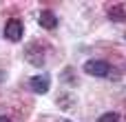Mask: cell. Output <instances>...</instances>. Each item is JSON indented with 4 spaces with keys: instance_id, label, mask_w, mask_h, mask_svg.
<instances>
[{
    "instance_id": "obj_1",
    "label": "cell",
    "mask_w": 126,
    "mask_h": 122,
    "mask_svg": "<svg viewBox=\"0 0 126 122\" xmlns=\"http://www.w3.org/2000/svg\"><path fill=\"white\" fill-rule=\"evenodd\" d=\"M84 71L89 76H95V78H106L111 73V64L106 60H86L84 62Z\"/></svg>"
},
{
    "instance_id": "obj_2",
    "label": "cell",
    "mask_w": 126,
    "mask_h": 122,
    "mask_svg": "<svg viewBox=\"0 0 126 122\" xmlns=\"http://www.w3.org/2000/svg\"><path fill=\"white\" fill-rule=\"evenodd\" d=\"M22 33H24V27H22V22H20L18 18L7 20V24H4V38H7V40L20 42V40H22Z\"/></svg>"
},
{
    "instance_id": "obj_3",
    "label": "cell",
    "mask_w": 126,
    "mask_h": 122,
    "mask_svg": "<svg viewBox=\"0 0 126 122\" xmlns=\"http://www.w3.org/2000/svg\"><path fill=\"white\" fill-rule=\"evenodd\" d=\"M29 87H31L33 93H47L49 87H51V78H49L47 73H44V76H33L31 82H29Z\"/></svg>"
},
{
    "instance_id": "obj_4",
    "label": "cell",
    "mask_w": 126,
    "mask_h": 122,
    "mask_svg": "<svg viewBox=\"0 0 126 122\" xmlns=\"http://www.w3.org/2000/svg\"><path fill=\"white\" fill-rule=\"evenodd\" d=\"M38 20H40V27H44V29H53V27L58 24V16H55L53 11H49V9H44Z\"/></svg>"
},
{
    "instance_id": "obj_5",
    "label": "cell",
    "mask_w": 126,
    "mask_h": 122,
    "mask_svg": "<svg viewBox=\"0 0 126 122\" xmlns=\"http://www.w3.org/2000/svg\"><path fill=\"white\" fill-rule=\"evenodd\" d=\"M109 18L115 22H124L126 20V4H113L109 7Z\"/></svg>"
},
{
    "instance_id": "obj_6",
    "label": "cell",
    "mask_w": 126,
    "mask_h": 122,
    "mask_svg": "<svg viewBox=\"0 0 126 122\" xmlns=\"http://www.w3.org/2000/svg\"><path fill=\"white\" fill-rule=\"evenodd\" d=\"M27 58H29V62H31V64H35V67H40V64L44 62V53H42V51H38V53H35V51H33V47H29V49H27Z\"/></svg>"
},
{
    "instance_id": "obj_7",
    "label": "cell",
    "mask_w": 126,
    "mask_h": 122,
    "mask_svg": "<svg viewBox=\"0 0 126 122\" xmlns=\"http://www.w3.org/2000/svg\"><path fill=\"white\" fill-rule=\"evenodd\" d=\"M97 122H120V116L117 113H113V111H109V113H102Z\"/></svg>"
},
{
    "instance_id": "obj_8",
    "label": "cell",
    "mask_w": 126,
    "mask_h": 122,
    "mask_svg": "<svg viewBox=\"0 0 126 122\" xmlns=\"http://www.w3.org/2000/svg\"><path fill=\"white\" fill-rule=\"evenodd\" d=\"M0 122H11V120L9 118H0Z\"/></svg>"
},
{
    "instance_id": "obj_9",
    "label": "cell",
    "mask_w": 126,
    "mask_h": 122,
    "mask_svg": "<svg viewBox=\"0 0 126 122\" xmlns=\"http://www.w3.org/2000/svg\"><path fill=\"white\" fill-rule=\"evenodd\" d=\"M66 122H69V120H66Z\"/></svg>"
}]
</instances>
